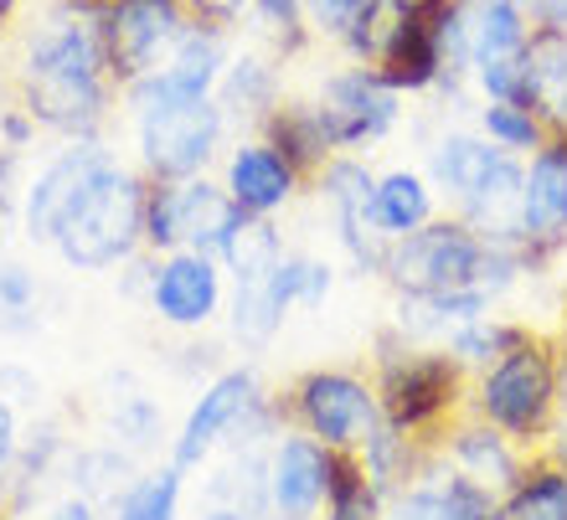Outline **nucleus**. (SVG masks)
Wrapping results in <instances>:
<instances>
[{
	"instance_id": "f257e3e1",
	"label": "nucleus",
	"mask_w": 567,
	"mask_h": 520,
	"mask_svg": "<svg viewBox=\"0 0 567 520\" xmlns=\"http://www.w3.org/2000/svg\"><path fill=\"white\" fill-rule=\"evenodd\" d=\"M114 98L104 46L93 11L68 0L31 31L27 58H21V108L37 129H52L62 139H99Z\"/></svg>"
},
{
	"instance_id": "f03ea898",
	"label": "nucleus",
	"mask_w": 567,
	"mask_h": 520,
	"mask_svg": "<svg viewBox=\"0 0 567 520\" xmlns=\"http://www.w3.org/2000/svg\"><path fill=\"white\" fill-rule=\"evenodd\" d=\"M145 196H150V186L135 170L109 160L83 186V196L73 201V211L62 217L58 238H52L62 263L99 273V268H114L124 258H135L145 248Z\"/></svg>"
},
{
	"instance_id": "7ed1b4c3",
	"label": "nucleus",
	"mask_w": 567,
	"mask_h": 520,
	"mask_svg": "<svg viewBox=\"0 0 567 520\" xmlns=\"http://www.w3.org/2000/svg\"><path fill=\"white\" fill-rule=\"evenodd\" d=\"M485 263H491V242L480 238L464 217H444V222H423L408 238H392L382 273L403 299H439V294H464L485 283Z\"/></svg>"
},
{
	"instance_id": "20e7f679",
	"label": "nucleus",
	"mask_w": 567,
	"mask_h": 520,
	"mask_svg": "<svg viewBox=\"0 0 567 520\" xmlns=\"http://www.w3.org/2000/svg\"><path fill=\"white\" fill-rule=\"evenodd\" d=\"M243 222H248V211L207 176L155 180L145 196V248H155V253L192 248V253H207L223 263L227 242L238 238Z\"/></svg>"
},
{
	"instance_id": "39448f33",
	"label": "nucleus",
	"mask_w": 567,
	"mask_h": 520,
	"mask_svg": "<svg viewBox=\"0 0 567 520\" xmlns=\"http://www.w3.org/2000/svg\"><path fill=\"white\" fill-rule=\"evenodd\" d=\"M233 273V335L243 345H269L279 335L289 294H284V248L269 217H248L223 253Z\"/></svg>"
},
{
	"instance_id": "423d86ee",
	"label": "nucleus",
	"mask_w": 567,
	"mask_h": 520,
	"mask_svg": "<svg viewBox=\"0 0 567 520\" xmlns=\"http://www.w3.org/2000/svg\"><path fill=\"white\" fill-rule=\"evenodd\" d=\"M89 11L114 89H130L145 73H155L171 58V46L181 42V31L196 21L186 0H99Z\"/></svg>"
},
{
	"instance_id": "0eeeda50",
	"label": "nucleus",
	"mask_w": 567,
	"mask_h": 520,
	"mask_svg": "<svg viewBox=\"0 0 567 520\" xmlns=\"http://www.w3.org/2000/svg\"><path fill=\"white\" fill-rule=\"evenodd\" d=\"M227 114L217 98H196V104H165L135 114V145L140 165L150 180H192L202 176L223 145Z\"/></svg>"
},
{
	"instance_id": "6e6552de",
	"label": "nucleus",
	"mask_w": 567,
	"mask_h": 520,
	"mask_svg": "<svg viewBox=\"0 0 567 520\" xmlns=\"http://www.w3.org/2000/svg\"><path fill=\"white\" fill-rule=\"evenodd\" d=\"M553 397H557V366L547 356V345H537L526 335L516 351H506L491 366L485 387H480V413L491 417L495 428L516 433V438H532V433L547 428Z\"/></svg>"
},
{
	"instance_id": "1a4fd4ad",
	"label": "nucleus",
	"mask_w": 567,
	"mask_h": 520,
	"mask_svg": "<svg viewBox=\"0 0 567 520\" xmlns=\"http://www.w3.org/2000/svg\"><path fill=\"white\" fill-rule=\"evenodd\" d=\"M227 67V27H212V21H192L181 31V42L171 46V58L145 73L140 83L124 89L130 108L145 114V108H165V104H196V98H212L217 83H223Z\"/></svg>"
},
{
	"instance_id": "9d476101",
	"label": "nucleus",
	"mask_w": 567,
	"mask_h": 520,
	"mask_svg": "<svg viewBox=\"0 0 567 520\" xmlns=\"http://www.w3.org/2000/svg\"><path fill=\"white\" fill-rule=\"evenodd\" d=\"M403 93L388 89L372 67H341V73L326 77V89L315 98V114H320V129H326L330 149H361L388 139L398 114H403Z\"/></svg>"
},
{
	"instance_id": "9b49d317",
	"label": "nucleus",
	"mask_w": 567,
	"mask_h": 520,
	"mask_svg": "<svg viewBox=\"0 0 567 520\" xmlns=\"http://www.w3.org/2000/svg\"><path fill=\"white\" fill-rule=\"evenodd\" d=\"M109 160H114V155H109L99 139H68V149H58V155L37 170V180L21 191V227H27V238L52 248L62 217L73 211L83 186H89Z\"/></svg>"
},
{
	"instance_id": "f8f14e48",
	"label": "nucleus",
	"mask_w": 567,
	"mask_h": 520,
	"mask_svg": "<svg viewBox=\"0 0 567 520\" xmlns=\"http://www.w3.org/2000/svg\"><path fill=\"white\" fill-rule=\"evenodd\" d=\"M567 248V145L547 139V145L526 160L522 176V258L526 268L547 263Z\"/></svg>"
},
{
	"instance_id": "ddd939ff",
	"label": "nucleus",
	"mask_w": 567,
	"mask_h": 520,
	"mask_svg": "<svg viewBox=\"0 0 567 520\" xmlns=\"http://www.w3.org/2000/svg\"><path fill=\"white\" fill-rule=\"evenodd\" d=\"M299 417L326 448H367L377 433V397L346 372H315L299 382Z\"/></svg>"
},
{
	"instance_id": "4468645a",
	"label": "nucleus",
	"mask_w": 567,
	"mask_h": 520,
	"mask_svg": "<svg viewBox=\"0 0 567 520\" xmlns=\"http://www.w3.org/2000/svg\"><path fill=\"white\" fill-rule=\"evenodd\" d=\"M460 387V372H454V361L444 356H423V351H403V356H392L382 366V413L398 433L408 428H423L429 417H439L449 407Z\"/></svg>"
},
{
	"instance_id": "2eb2a0df",
	"label": "nucleus",
	"mask_w": 567,
	"mask_h": 520,
	"mask_svg": "<svg viewBox=\"0 0 567 520\" xmlns=\"http://www.w3.org/2000/svg\"><path fill=\"white\" fill-rule=\"evenodd\" d=\"M150 304H155L165 325L176 330L207 325L217 304H223V263L207 253H192V248L165 253L150 273Z\"/></svg>"
},
{
	"instance_id": "dca6fc26",
	"label": "nucleus",
	"mask_w": 567,
	"mask_h": 520,
	"mask_svg": "<svg viewBox=\"0 0 567 520\" xmlns=\"http://www.w3.org/2000/svg\"><path fill=\"white\" fill-rule=\"evenodd\" d=\"M299 186V170L284 160L269 139H248L227 155L223 191L238 201L248 217H274L279 207H289V196Z\"/></svg>"
},
{
	"instance_id": "f3484780",
	"label": "nucleus",
	"mask_w": 567,
	"mask_h": 520,
	"mask_svg": "<svg viewBox=\"0 0 567 520\" xmlns=\"http://www.w3.org/2000/svg\"><path fill=\"white\" fill-rule=\"evenodd\" d=\"M336 454L320 438H284L269 469V495L284 516H310L320 500H330Z\"/></svg>"
},
{
	"instance_id": "a211bd4d",
	"label": "nucleus",
	"mask_w": 567,
	"mask_h": 520,
	"mask_svg": "<svg viewBox=\"0 0 567 520\" xmlns=\"http://www.w3.org/2000/svg\"><path fill=\"white\" fill-rule=\"evenodd\" d=\"M460 27H464L470 73H480V67H491V62L522 58L526 37H532V15L522 11V0H464Z\"/></svg>"
},
{
	"instance_id": "6ab92c4d",
	"label": "nucleus",
	"mask_w": 567,
	"mask_h": 520,
	"mask_svg": "<svg viewBox=\"0 0 567 520\" xmlns=\"http://www.w3.org/2000/svg\"><path fill=\"white\" fill-rule=\"evenodd\" d=\"M254 402H258L254 372L217 376V382L202 392V402L192 407V417H186V428H181V438H176V464H181V469L202 459V454H207V448L217 444V438H223V433L233 428V423H238Z\"/></svg>"
},
{
	"instance_id": "aec40b11",
	"label": "nucleus",
	"mask_w": 567,
	"mask_h": 520,
	"mask_svg": "<svg viewBox=\"0 0 567 520\" xmlns=\"http://www.w3.org/2000/svg\"><path fill=\"white\" fill-rule=\"evenodd\" d=\"M526 108L553 134L567 129V27H532L526 37Z\"/></svg>"
},
{
	"instance_id": "412c9836",
	"label": "nucleus",
	"mask_w": 567,
	"mask_h": 520,
	"mask_svg": "<svg viewBox=\"0 0 567 520\" xmlns=\"http://www.w3.org/2000/svg\"><path fill=\"white\" fill-rule=\"evenodd\" d=\"M511 160V149L491 145V139H480V134H449V139H439V149H433V186L439 191H449L454 201H475L480 191H485V180L501 170V165Z\"/></svg>"
},
{
	"instance_id": "4be33fe9",
	"label": "nucleus",
	"mask_w": 567,
	"mask_h": 520,
	"mask_svg": "<svg viewBox=\"0 0 567 520\" xmlns=\"http://www.w3.org/2000/svg\"><path fill=\"white\" fill-rule=\"evenodd\" d=\"M392 520H501V510L491 500V485H480L475 475H449L403 495Z\"/></svg>"
},
{
	"instance_id": "5701e85b",
	"label": "nucleus",
	"mask_w": 567,
	"mask_h": 520,
	"mask_svg": "<svg viewBox=\"0 0 567 520\" xmlns=\"http://www.w3.org/2000/svg\"><path fill=\"white\" fill-rule=\"evenodd\" d=\"M367 217H372V227L388 242L392 238H408V232H419L423 222H433V191H429V180L413 176V170H388V176H377Z\"/></svg>"
},
{
	"instance_id": "b1692460",
	"label": "nucleus",
	"mask_w": 567,
	"mask_h": 520,
	"mask_svg": "<svg viewBox=\"0 0 567 520\" xmlns=\"http://www.w3.org/2000/svg\"><path fill=\"white\" fill-rule=\"evenodd\" d=\"M212 98H217L223 114L264 124L274 108H279V73H274V62H264V58H227L223 83H217Z\"/></svg>"
},
{
	"instance_id": "393cba45",
	"label": "nucleus",
	"mask_w": 567,
	"mask_h": 520,
	"mask_svg": "<svg viewBox=\"0 0 567 520\" xmlns=\"http://www.w3.org/2000/svg\"><path fill=\"white\" fill-rule=\"evenodd\" d=\"M264 139L279 149L284 160L295 165L299 176H305V170H320V165L336 155L330 139H326V129H320L315 104H279L269 119H264Z\"/></svg>"
},
{
	"instance_id": "a878e982",
	"label": "nucleus",
	"mask_w": 567,
	"mask_h": 520,
	"mask_svg": "<svg viewBox=\"0 0 567 520\" xmlns=\"http://www.w3.org/2000/svg\"><path fill=\"white\" fill-rule=\"evenodd\" d=\"M408 11H413V0H367L357 11V21L341 31L346 52H351L361 67H382L388 52L398 46V37H403Z\"/></svg>"
},
{
	"instance_id": "bb28decb",
	"label": "nucleus",
	"mask_w": 567,
	"mask_h": 520,
	"mask_svg": "<svg viewBox=\"0 0 567 520\" xmlns=\"http://www.w3.org/2000/svg\"><path fill=\"white\" fill-rule=\"evenodd\" d=\"M480 129H485L491 145L511 149V155H537L553 139V129L526 104H495V98H485V108H480Z\"/></svg>"
},
{
	"instance_id": "cd10ccee",
	"label": "nucleus",
	"mask_w": 567,
	"mask_h": 520,
	"mask_svg": "<svg viewBox=\"0 0 567 520\" xmlns=\"http://www.w3.org/2000/svg\"><path fill=\"white\" fill-rule=\"evenodd\" d=\"M248 21L264 42L279 52V58H295L310 46V15H305V0H248Z\"/></svg>"
},
{
	"instance_id": "c85d7f7f",
	"label": "nucleus",
	"mask_w": 567,
	"mask_h": 520,
	"mask_svg": "<svg viewBox=\"0 0 567 520\" xmlns=\"http://www.w3.org/2000/svg\"><path fill=\"white\" fill-rule=\"evenodd\" d=\"M454 459L470 469V475L480 479V485H516V454L506 448V438L491 428H464L460 438H454Z\"/></svg>"
},
{
	"instance_id": "c756f323",
	"label": "nucleus",
	"mask_w": 567,
	"mask_h": 520,
	"mask_svg": "<svg viewBox=\"0 0 567 520\" xmlns=\"http://www.w3.org/2000/svg\"><path fill=\"white\" fill-rule=\"evenodd\" d=\"M176 506H181V464H171V469H155V475L135 479L124 490L114 520H176Z\"/></svg>"
},
{
	"instance_id": "7c9ffc66",
	"label": "nucleus",
	"mask_w": 567,
	"mask_h": 520,
	"mask_svg": "<svg viewBox=\"0 0 567 520\" xmlns=\"http://www.w3.org/2000/svg\"><path fill=\"white\" fill-rule=\"evenodd\" d=\"M501 520H567V475L563 469H542L537 479L516 485Z\"/></svg>"
},
{
	"instance_id": "2f4dec72",
	"label": "nucleus",
	"mask_w": 567,
	"mask_h": 520,
	"mask_svg": "<svg viewBox=\"0 0 567 520\" xmlns=\"http://www.w3.org/2000/svg\"><path fill=\"white\" fill-rule=\"evenodd\" d=\"M330 520H377V490L361 479L351 459H336V479H330Z\"/></svg>"
},
{
	"instance_id": "473e14b6",
	"label": "nucleus",
	"mask_w": 567,
	"mask_h": 520,
	"mask_svg": "<svg viewBox=\"0 0 567 520\" xmlns=\"http://www.w3.org/2000/svg\"><path fill=\"white\" fill-rule=\"evenodd\" d=\"M31 314H37V273L21 263H0V325L31 330Z\"/></svg>"
},
{
	"instance_id": "72a5a7b5",
	"label": "nucleus",
	"mask_w": 567,
	"mask_h": 520,
	"mask_svg": "<svg viewBox=\"0 0 567 520\" xmlns=\"http://www.w3.org/2000/svg\"><path fill=\"white\" fill-rule=\"evenodd\" d=\"M284 294H289V310L295 304H320L330 294V268L320 258H289L284 253Z\"/></svg>"
},
{
	"instance_id": "f704fd0d",
	"label": "nucleus",
	"mask_w": 567,
	"mask_h": 520,
	"mask_svg": "<svg viewBox=\"0 0 567 520\" xmlns=\"http://www.w3.org/2000/svg\"><path fill=\"white\" fill-rule=\"evenodd\" d=\"M361 6H367V0H305V15H310V31H320V37H341V31L357 21Z\"/></svg>"
},
{
	"instance_id": "c9c22d12",
	"label": "nucleus",
	"mask_w": 567,
	"mask_h": 520,
	"mask_svg": "<svg viewBox=\"0 0 567 520\" xmlns=\"http://www.w3.org/2000/svg\"><path fill=\"white\" fill-rule=\"evenodd\" d=\"M186 11L196 21H212V27H233L243 11H248V0H186Z\"/></svg>"
},
{
	"instance_id": "e433bc0d",
	"label": "nucleus",
	"mask_w": 567,
	"mask_h": 520,
	"mask_svg": "<svg viewBox=\"0 0 567 520\" xmlns=\"http://www.w3.org/2000/svg\"><path fill=\"white\" fill-rule=\"evenodd\" d=\"M532 27H567V0H522Z\"/></svg>"
},
{
	"instance_id": "4c0bfd02",
	"label": "nucleus",
	"mask_w": 567,
	"mask_h": 520,
	"mask_svg": "<svg viewBox=\"0 0 567 520\" xmlns=\"http://www.w3.org/2000/svg\"><path fill=\"white\" fill-rule=\"evenodd\" d=\"M16 459V413L0 402V475H6V464Z\"/></svg>"
},
{
	"instance_id": "58836bf2",
	"label": "nucleus",
	"mask_w": 567,
	"mask_h": 520,
	"mask_svg": "<svg viewBox=\"0 0 567 520\" xmlns=\"http://www.w3.org/2000/svg\"><path fill=\"white\" fill-rule=\"evenodd\" d=\"M52 520H93V506L89 500H68V506L52 510Z\"/></svg>"
},
{
	"instance_id": "ea45409f",
	"label": "nucleus",
	"mask_w": 567,
	"mask_h": 520,
	"mask_svg": "<svg viewBox=\"0 0 567 520\" xmlns=\"http://www.w3.org/2000/svg\"><path fill=\"white\" fill-rule=\"evenodd\" d=\"M207 520H248V516H243V510H212Z\"/></svg>"
},
{
	"instance_id": "a19ab883",
	"label": "nucleus",
	"mask_w": 567,
	"mask_h": 520,
	"mask_svg": "<svg viewBox=\"0 0 567 520\" xmlns=\"http://www.w3.org/2000/svg\"><path fill=\"white\" fill-rule=\"evenodd\" d=\"M16 6H21V0H0V27H6V15H11Z\"/></svg>"
},
{
	"instance_id": "79ce46f5",
	"label": "nucleus",
	"mask_w": 567,
	"mask_h": 520,
	"mask_svg": "<svg viewBox=\"0 0 567 520\" xmlns=\"http://www.w3.org/2000/svg\"><path fill=\"white\" fill-rule=\"evenodd\" d=\"M279 520H305V516H279Z\"/></svg>"
}]
</instances>
